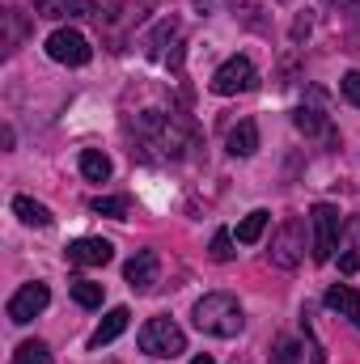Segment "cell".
I'll return each mask as SVG.
<instances>
[{"label":"cell","instance_id":"obj_1","mask_svg":"<svg viewBox=\"0 0 360 364\" xmlns=\"http://www.w3.org/2000/svg\"><path fill=\"white\" fill-rule=\"evenodd\" d=\"M136 136H140V144L149 149V157H162V161L182 157L186 144H191V127L182 123L179 114H166V110H144V114H136Z\"/></svg>","mask_w":360,"mask_h":364},{"label":"cell","instance_id":"obj_2","mask_svg":"<svg viewBox=\"0 0 360 364\" xmlns=\"http://www.w3.org/2000/svg\"><path fill=\"white\" fill-rule=\"evenodd\" d=\"M191 318H195V326H199L203 335H216V339H233V335L246 326L242 305H238V296H229V292H208V296H199Z\"/></svg>","mask_w":360,"mask_h":364},{"label":"cell","instance_id":"obj_3","mask_svg":"<svg viewBox=\"0 0 360 364\" xmlns=\"http://www.w3.org/2000/svg\"><path fill=\"white\" fill-rule=\"evenodd\" d=\"M140 352L153 356V360H174V356L186 352V335H182L170 318H149L140 326Z\"/></svg>","mask_w":360,"mask_h":364},{"label":"cell","instance_id":"obj_4","mask_svg":"<svg viewBox=\"0 0 360 364\" xmlns=\"http://www.w3.org/2000/svg\"><path fill=\"white\" fill-rule=\"evenodd\" d=\"M339 229H344V216H339V208H331V203H314V212H309L314 263H331V255H335V242H339Z\"/></svg>","mask_w":360,"mask_h":364},{"label":"cell","instance_id":"obj_5","mask_svg":"<svg viewBox=\"0 0 360 364\" xmlns=\"http://www.w3.org/2000/svg\"><path fill=\"white\" fill-rule=\"evenodd\" d=\"M301 259H305V220L301 216H288L275 229V237H271V263L284 267V272H292Z\"/></svg>","mask_w":360,"mask_h":364},{"label":"cell","instance_id":"obj_6","mask_svg":"<svg viewBox=\"0 0 360 364\" xmlns=\"http://www.w3.org/2000/svg\"><path fill=\"white\" fill-rule=\"evenodd\" d=\"M255 85H259V73H255V64L246 55H233V60H225L212 73V93H221V97L246 93V90H255Z\"/></svg>","mask_w":360,"mask_h":364},{"label":"cell","instance_id":"obj_7","mask_svg":"<svg viewBox=\"0 0 360 364\" xmlns=\"http://www.w3.org/2000/svg\"><path fill=\"white\" fill-rule=\"evenodd\" d=\"M47 55H51L55 64L81 68V64L93 60V47H90V38H85L81 30H55V34L47 38Z\"/></svg>","mask_w":360,"mask_h":364},{"label":"cell","instance_id":"obj_8","mask_svg":"<svg viewBox=\"0 0 360 364\" xmlns=\"http://www.w3.org/2000/svg\"><path fill=\"white\" fill-rule=\"evenodd\" d=\"M153 9V0H119L115 9H106V13H97V21H102V34L110 38V43H123V34L144 17Z\"/></svg>","mask_w":360,"mask_h":364},{"label":"cell","instance_id":"obj_9","mask_svg":"<svg viewBox=\"0 0 360 364\" xmlns=\"http://www.w3.org/2000/svg\"><path fill=\"white\" fill-rule=\"evenodd\" d=\"M51 305V292H47V284H21L13 296H9V322H17V326H26L30 318H38L43 309Z\"/></svg>","mask_w":360,"mask_h":364},{"label":"cell","instance_id":"obj_10","mask_svg":"<svg viewBox=\"0 0 360 364\" xmlns=\"http://www.w3.org/2000/svg\"><path fill=\"white\" fill-rule=\"evenodd\" d=\"M115 259V246L106 237H77L68 246V263L73 267H106Z\"/></svg>","mask_w":360,"mask_h":364},{"label":"cell","instance_id":"obj_11","mask_svg":"<svg viewBox=\"0 0 360 364\" xmlns=\"http://www.w3.org/2000/svg\"><path fill=\"white\" fill-rule=\"evenodd\" d=\"M157 272H162V259H157V250H140L127 267H123V275H127V284L136 288V292H149L153 284H157Z\"/></svg>","mask_w":360,"mask_h":364},{"label":"cell","instance_id":"obj_12","mask_svg":"<svg viewBox=\"0 0 360 364\" xmlns=\"http://www.w3.org/2000/svg\"><path fill=\"white\" fill-rule=\"evenodd\" d=\"M127 322H132L127 305H115V309H110V314H106V318L97 322V331L90 335V348H93V352H102L106 343H115V339H119V335L127 331Z\"/></svg>","mask_w":360,"mask_h":364},{"label":"cell","instance_id":"obj_13","mask_svg":"<svg viewBox=\"0 0 360 364\" xmlns=\"http://www.w3.org/2000/svg\"><path fill=\"white\" fill-rule=\"evenodd\" d=\"M34 9L43 17H97V4L93 0H34Z\"/></svg>","mask_w":360,"mask_h":364},{"label":"cell","instance_id":"obj_14","mask_svg":"<svg viewBox=\"0 0 360 364\" xmlns=\"http://www.w3.org/2000/svg\"><path fill=\"white\" fill-rule=\"evenodd\" d=\"M327 305H331L335 314H344V318H348V322L360 331V296H356V288H348V284L327 288Z\"/></svg>","mask_w":360,"mask_h":364},{"label":"cell","instance_id":"obj_15","mask_svg":"<svg viewBox=\"0 0 360 364\" xmlns=\"http://www.w3.org/2000/svg\"><path fill=\"white\" fill-rule=\"evenodd\" d=\"M259 149V123L255 119H242L233 132H229V153L233 157H250Z\"/></svg>","mask_w":360,"mask_h":364},{"label":"cell","instance_id":"obj_16","mask_svg":"<svg viewBox=\"0 0 360 364\" xmlns=\"http://www.w3.org/2000/svg\"><path fill=\"white\" fill-rule=\"evenodd\" d=\"M81 174L90 182H106L110 178V157L102 149H81Z\"/></svg>","mask_w":360,"mask_h":364},{"label":"cell","instance_id":"obj_17","mask_svg":"<svg viewBox=\"0 0 360 364\" xmlns=\"http://www.w3.org/2000/svg\"><path fill=\"white\" fill-rule=\"evenodd\" d=\"M292 123H297V132H305V136H318V132H327L331 123H327V110H318V106H297V114H292Z\"/></svg>","mask_w":360,"mask_h":364},{"label":"cell","instance_id":"obj_18","mask_svg":"<svg viewBox=\"0 0 360 364\" xmlns=\"http://www.w3.org/2000/svg\"><path fill=\"white\" fill-rule=\"evenodd\" d=\"M13 212H17L26 225H34V229H47V225H51V212H47L43 203H34L30 195H17V199H13Z\"/></svg>","mask_w":360,"mask_h":364},{"label":"cell","instance_id":"obj_19","mask_svg":"<svg viewBox=\"0 0 360 364\" xmlns=\"http://www.w3.org/2000/svg\"><path fill=\"white\" fill-rule=\"evenodd\" d=\"M26 30H30V21L17 13V9H4V51L13 55L17 47H21V38H26Z\"/></svg>","mask_w":360,"mask_h":364},{"label":"cell","instance_id":"obj_20","mask_svg":"<svg viewBox=\"0 0 360 364\" xmlns=\"http://www.w3.org/2000/svg\"><path fill=\"white\" fill-rule=\"evenodd\" d=\"M268 212H263V208H255V212H250V216H246V220H242V225H238V242H242V246H255V242H259V237H263V229H268Z\"/></svg>","mask_w":360,"mask_h":364},{"label":"cell","instance_id":"obj_21","mask_svg":"<svg viewBox=\"0 0 360 364\" xmlns=\"http://www.w3.org/2000/svg\"><path fill=\"white\" fill-rule=\"evenodd\" d=\"M47 360H51L47 343H43V339H26V343L13 352V360H9V364H47Z\"/></svg>","mask_w":360,"mask_h":364},{"label":"cell","instance_id":"obj_22","mask_svg":"<svg viewBox=\"0 0 360 364\" xmlns=\"http://www.w3.org/2000/svg\"><path fill=\"white\" fill-rule=\"evenodd\" d=\"M68 288H73V301H77V305H85V309H97V305H102V284H93V279H73Z\"/></svg>","mask_w":360,"mask_h":364},{"label":"cell","instance_id":"obj_23","mask_svg":"<svg viewBox=\"0 0 360 364\" xmlns=\"http://www.w3.org/2000/svg\"><path fill=\"white\" fill-rule=\"evenodd\" d=\"M170 38H179V21H162V26H157V34L149 38V55H153V60H166V43H170Z\"/></svg>","mask_w":360,"mask_h":364},{"label":"cell","instance_id":"obj_24","mask_svg":"<svg viewBox=\"0 0 360 364\" xmlns=\"http://www.w3.org/2000/svg\"><path fill=\"white\" fill-rule=\"evenodd\" d=\"M97 216H110V220H127V199H110V195H97L90 203Z\"/></svg>","mask_w":360,"mask_h":364},{"label":"cell","instance_id":"obj_25","mask_svg":"<svg viewBox=\"0 0 360 364\" xmlns=\"http://www.w3.org/2000/svg\"><path fill=\"white\" fill-rule=\"evenodd\" d=\"M212 259H216V263H229V259H233V233H229V229H221V233L212 237Z\"/></svg>","mask_w":360,"mask_h":364},{"label":"cell","instance_id":"obj_26","mask_svg":"<svg viewBox=\"0 0 360 364\" xmlns=\"http://www.w3.org/2000/svg\"><path fill=\"white\" fill-rule=\"evenodd\" d=\"M339 90H344V97H348L352 106H360V73H348V77L339 81Z\"/></svg>","mask_w":360,"mask_h":364},{"label":"cell","instance_id":"obj_27","mask_svg":"<svg viewBox=\"0 0 360 364\" xmlns=\"http://www.w3.org/2000/svg\"><path fill=\"white\" fill-rule=\"evenodd\" d=\"M275 364H297V348H292L288 339H280V343H275Z\"/></svg>","mask_w":360,"mask_h":364},{"label":"cell","instance_id":"obj_28","mask_svg":"<svg viewBox=\"0 0 360 364\" xmlns=\"http://www.w3.org/2000/svg\"><path fill=\"white\" fill-rule=\"evenodd\" d=\"M356 267H360V255H356V250H352V255H344V259H339V272H348V275H352V272H356Z\"/></svg>","mask_w":360,"mask_h":364},{"label":"cell","instance_id":"obj_29","mask_svg":"<svg viewBox=\"0 0 360 364\" xmlns=\"http://www.w3.org/2000/svg\"><path fill=\"white\" fill-rule=\"evenodd\" d=\"M348 233H352V250L360 255V216L352 220V225H348Z\"/></svg>","mask_w":360,"mask_h":364},{"label":"cell","instance_id":"obj_30","mask_svg":"<svg viewBox=\"0 0 360 364\" xmlns=\"http://www.w3.org/2000/svg\"><path fill=\"white\" fill-rule=\"evenodd\" d=\"M327 4H335V9H360V0H327Z\"/></svg>","mask_w":360,"mask_h":364},{"label":"cell","instance_id":"obj_31","mask_svg":"<svg viewBox=\"0 0 360 364\" xmlns=\"http://www.w3.org/2000/svg\"><path fill=\"white\" fill-rule=\"evenodd\" d=\"M191 364H216V360H212V356H195Z\"/></svg>","mask_w":360,"mask_h":364},{"label":"cell","instance_id":"obj_32","mask_svg":"<svg viewBox=\"0 0 360 364\" xmlns=\"http://www.w3.org/2000/svg\"><path fill=\"white\" fill-rule=\"evenodd\" d=\"M280 4H288V0H280Z\"/></svg>","mask_w":360,"mask_h":364}]
</instances>
